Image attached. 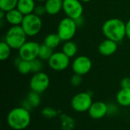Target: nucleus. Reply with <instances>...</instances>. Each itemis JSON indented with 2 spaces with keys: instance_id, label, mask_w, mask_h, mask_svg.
<instances>
[{
  "instance_id": "nucleus-1",
  "label": "nucleus",
  "mask_w": 130,
  "mask_h": 130,
  "mask_svg": "<svg viewBox=\"0 0 130 130\" xmlns=\"http://www.w3.org/2000/svg\"><path fill=\"white\" fill-rule=\"evenodd\" d=\"M102 32L107 39L121 42L126 37V23L117 18H110L103 24Z\"/></svg>"
},
{
  "instance_id": "nucleus-2",
  "label": "nucleus",
  "mask_w": 130,
  "mask_h": 130,
  "mask_svg": "<svg viewBox=\"0 0 130 130\" xmlns=\"http://www.w3.org/2000/svg\"><path fill=\"white\" fill-rule=\"evenodd\" d=\"M31 121L30 110L18 107L11 110L7 116V123L14 130H23L29 126Z\"/></svg>"
},
{
  "instance_id": "nucleus-3",
  "label": "nucleus",
  "mask_w": 130,
  "mask_h": 130,
  "mask_svg": "<svg viewBox=\"0 0 130 130\" xmlns=\"http://www.w3.org/2000/svg\"><path fill=\"white\" fill-rule=\"evenodd\" d=\"M27 34L21 25L11 26L5 36V41L12 50H19L21 46L27 42Z\"/></svg>"
},
{
  "instance_id": "nucleus-4",
  "label": "nucleus",
  "mask_w": 130,
  "mask_h": 130,
  "mask_svg": "<svg viewBox=\"0 0 130 130\" xmlns=\"http://www.w3.org/2000/svg\"><path fill=\"white\" fill-rule=\"evenodd\" d=\"M21 26L27 37H34L40 32L43 27V21L41 17L31 13L24 15Z\"/></svg>"
},
{
  "instance_id": "nucleus-5",
  "label": "nucleus",
  "mask_w": 130,
  "mask_h": 130,
  "mask_svg": "<svg viewBox=\"0 0 130 130\" xmlns=\"http://www.w3.org/2000/svg\"><path fill=\"white\" fill-rule=\"evenodd\" d=\"M78 27L77 26L75 20L65 17L58 24L57 34L63 42L72 40L76 34Z\"/></svg>"
},
{
  "instance_id": "nucleus-6",
  "label": "nucleus",
  "mask_w": 130,
  "mask_h": 130,
  "mask_svg": "<svg viewBox=\"0 0 130 130\" xmlns=\"http://www.w3.org/2000/svg\"><path fill=\"white\" fill-rule=\"evenodd\" d=\"M92 104V94L89 92H79L74 95L71 101L72 108L78 113L88 111Z\"/></svg>"
},
{
  "instance_id": "nucleus-7",
  "label": "nucleus",
  "mask_w": 130,
  "mask_h": 130,
  "mask_svg": "<svg viewBox=\"0 0 130 130\" xmlns=\"http://www.w3.org/2000/svg\"><path fill=\"white\" fill-rule=\"evenodd\" d=\"M50 83V79L49 75L43 72H40L34 73L31 77L29 82V86L31 91L41 94L49 88Z\"/></svg>"
},
{
  "instance_id": "nucleus-8",
  "label": "nucleus",
  "mask_w": 130,
  "mask_h": 130,
  "mask_svg": "<svg viewBox=\"0 0 130 130\" xmlns=\"http://www.w3.org/2000/svg\"><path fill=\"white\" fill-rule=\"evenodd\" d=\"M40 47V44L36 41H27L18 50V56L23 60L32 61L38 58Z\"/></svg>"
},
{
  "instance_id": "nucleus-9",
  "label": "nucleus",
  "mask_w": 130,
  "mask_h": 130,
  "mask_svg": "<svg viewBox=\"0 0 130 130\" xmlns=\"http://www.w3.org/2000/svg\"><path fill=\"white\" fill-rule=\"evenodd\" d=\"M62 11L66 17L75 20L83 15L82 2L80 0H63Z\"/></svg>"
},
{
  "instance_id": "nucleus-10",
  "label": "nucleus",
  "mask_w": 130,
  "mask_h": 130,
  "mask_svg": "<svg viewBox=\"0 0 130 130\" xmlns=\"http://www.w3.org/2000/svg\"><path fill=\"white\" fill-rule=\"evenodd\" d=\"M70 64V58L63 52H54L48 60V65L51 69L56 72L66 70Z\"/></svg>"
},
{
  "instance_id": "nucleus-11",
  "label": "nucleus",
  "mask_w": 130,
  "mask_h": 130,
  "mask_svg": "<svg viewBox=\"0 0 130 130\" xmlns=\"http://www.w3.org/2000/svg\"><path fill=\"white\" fill-rule=\"evenodd\" d=\"M92 68L91 59L86 56L81 55L75 58L72 63V69L75 74L85 75L88 74Z\"/></svg>"
},
{
  "instance_id": "nucleus-12",
  "label": "nucleus",
  "mask_w": 130,
  "mask_h": 130,
  "mask_svg": "<svg viewBox=\"0 0 130 130\" xmlns=\"http://www.w3.org/2000/svg\"><path fill=\"white\" fill-rule=\"evenodd\" d=\"M89 116L94 120H100L107 115V104L103 101L93 102L88 110Z\"/></svg>"
},
{
  "instance_id": "nucleus-13",
  "label": "nucleus",
  "mask_w": 130,
  "mask_h": 130,
  "mask_svg": "<svg viewBox=\"0 0 130 130\" xmlns=\"http://www.w3.org/2000/svg\"><path fill=\"white\" fill-rule=\"evenodd\" d=\"M118 43L107 39L103 40L98 46V51L104 56H110L116 53L118 49Z\"/></svg>"
},
{
  "instance_id": "nucleus-14",
  "label": "nucleus",
  "mask_w": 130,
  "mask_h": 130,
  "mask_svg": "<svg viewBox=\"0 0 130 130\" xmlns=\"http://www.w3.org/2000/svg\"><path fill=\"white\" fill-rule=\"evenodd\" d=\"M24 17V15L16 8L5 12V20L11 26H18L21 24Z\"/></svg>"
},
{
  "instance_id": "nucleus-15",
  "label": "nucleus",
  "mask_w": 130,
  "mask_h": 130,
  "mask_svg": "<svg viewBox=\"0 0 130 130\" xmlns=\"http://www.w3.org/2000/svg\"><path fill=\"white\" fill-rule=\"evenodd\" d=\"M63 0H46L44 3L46 14L50 15L58 14L62 11Z\"/></svg>"
},
{
  "instance_id": "nucleus-16",
  "label": "nucleus",
  "mask_w": 130,
  "mask_h": 130,
  "mask_svg": "<svg viewBox=\"0 0 130 130\" xmlns=\"http://www.w3.org/2000/svg\"><path fill=\"white\" fill-rule=\"evenodd\" d=\"M35 0H18L17 8L24 14L27 15L34 13L36 7Z\"/></svg>"
},
{
  "instance_id": "nucleus-17",
  "label": "nucleus",
  "mask_w": 130,
  "mask_h": 130,
  "mask_svg": "<svg viewBox=\"0 0 130 130\" xmlns=\"http://www.w3.org/2000/svg\"><path fill=\"white\" fill-rule=\"evenodd\" d=\"M116 101L120 106H130V88H121L116 95Z\"/></svg>"
},
{
  "instance_id": "nucleus-18",
  "label": "nucleus",
  "mask_w": 130,
  "mask_h": 130,
  "mask_svg": "<svg viewBox=\"0 0 130 130\" xmlns=\"http://www.w3.org/2000/svg\"><path fill=\"white\" fill-rule=\"evenodd\" d=\"M62 52L71 59L76 56L78 53V46L76 43L72 40L66 41L62 46Z\"/></svg>"
},
{
  "instance_id": "nucleus-19",
  "label": "nucleus",
  "mask_w": 130,
  "mask_h": 130,
  "mask_svg": "<svg viewBox=\"0 0 130 130\" xmlns=\"http://www.w3.org/2000/svg\"><path fill=\"white\" fill-rule=\"evenodd\" d=\"M61 42H62V40L59 37V36L58 35V34L53 33V34H50L46 36L43 43L52 49H55L59 46Z\"/></svg>"
},
{
  "instance_id": "nucleus-20",
  "label": "nucleus",
  "mask_w": 130,
  "mask_h": 130,
  "mask_svg": "<svg viewBox=\"0 0 130 130\" xmlns=\"http://www.w3.org/2000/svg\"><path fill=\"white\" fill-rule=\"evenodd\" d=\"M61 120V129L62 130H72L75 128V121L72 117L62 113L60 115Z\"/></svg>"
},
{
  "instance_id": "nucleus-21",
  "label": "nucleus",
  "mask_w": 130,
  "mask_h": 130,
  "mask_svg": "<svg viewBox=\"0 0 130 130\" xmlns=\"http://www.w3.org/2000/svg\"><path fill=\"white\" fill-rule=\"evenodd\" d=\"M27 101L29 102L32 108H37L40 106V102H41V98L40 95L39 93L30 91L27 96Z\"/></svg>"
},
{
  "instance_id": "nucleus-22",
  "label": "nucleus",
  "mask_w": 130,
  "mask_h": 130,
  "mask_svg": "<svg viewBox=\"0 0 130 130\" xmlns=\"http://www.w3.org/2000/svg\"><path fill=\"white\" fill-rule=\"evenodd\" d=\"M53 49L49 47L48 46L45 45L44 43L40 44V51H39V56L38 58L41 60H49V59L52 56L53 54Z\"/></svg>"
},
{
  "instance_id": "nucleus-23",
  "label": "nucleus",
  "mask_w": 130,
  "mask_h": 130,
  "mask_svg": "<svg viewBox=\"0 0 130 130\" xmlns=\"http://www.w3.org/2000/svg\"><path fill=\"white\" fill-rule=\"evenodd\" d=\"M18 71L22 75H27L31 72V65L30 61L21 59L16 65Z\"/></svg>"
},
{
  "instance_id": "nucleus-24",
  "label": "nucleus",
  "mask_w": 130,
  "mask_h": 130,
  "mask_svg": "<svg viewBox=\"0 0 130 130\" xmlns=\"http://www.w3.org/2000/svg\"><path fill=\"white\" fill-rule=\"evenodd\" d=\"M11 46L4 40L0 43V59L2 61H5L8 59L11 53Z\"/></svg>"
},
{
  "instance_id": "nucleus-25",
  "label": "nucleus",
  "mask_w": 130,
  "mask_h": 130,
  "mask_svg": "<svg viewBox=\"0 0 130 130\" xmlns=\"http://www.w3.org/2000/svg\"><path fill=\"white\" fill-rule=\"evenodd\" d=\"M18 0H0V10L5 12L17 8Z\"/></svg>"
},
{
  "instance_id": "nucleus-26",
  "label": "nucleus",
  "mask_w": 130,
  "mask_h": 130,
  "mask_svg": "<svg viewBox=\"0 0 130 130\" xmlns=\"http://www.w3.org/2000/svg\"><path fill=\"white\" fill-rule=\"evenodd\" d=\"M41 114L46 119L52 120V119H53V118H55V117H56L58 116L59 112L56 110H55L54 108H53V107H46L42 110Z\"/></svg>"
},
{
  "instance_id": "nucleus-27",
  "label": "nucleus",
  "mask_w": 130,
  "mask_h": 130,
  "mask_svg": "<svg viewBox=\"0 0 130 130\" xmlns=\"http://www.w3.org/2000/svg\"><path fill=\"white\" fill-rule=\"evenodd\" d=\"M30 65H31V72L37 73V72H42L43 65L42 60L40 59L37 58L32 61H30Z\"/></svg>"
},
{
  "instance_id": "nucleus-28",
  "label": "nucleus",
  "mask_w": 130,
  "mask_h": 130,
  "mask_svg": "<svg viewBox=\"0 0 130 130\" xmlns=\"http://www.w3.org/2000/svg\"><path fill=\"white\" fill-rule=\"evenodd\" d=\"M82 82V76L78 74H74L73 75H72L71 78H70V83L72 86L74 87H77L79 86Z\"/></svg>"
},
{
  "instance_id": "nucleus-29",
  "label": "nucleus",
  "mask_w": 130,
  "mask_h": 130,
  "mask_svg": "<svg viewBox=\"0 0 130 130\" xmlns=\"http://www.w3.org/2000/svg\"><path fill=\"white\" fill-rule=\"evenodd\" d=\"M34 13L40 17L44 15L45 14H46V8L44 5H36Z\"/></svg>"
},
{
  "instance_id": "nucleus-30",
  "label": "nucleus",
  "mask_w": 130,
  "mask_h": 130,
  "mask_svg": "<svg viewBox=\"0 0 130 130\" xmlns=\"http://www.w3.org/2000/svg\"><path fill=\"white\" fill-rule=\"evenodd\" d=\"M118 110H119L118 107L113 103H110L107 104V114L114 115L118 113Z\"/></svg>"
},
{
  "instance_id": "nucleus-31",
  "label": "nucleus",
  "mask_w": 130,
  "mask_h": 130,
  "mask_svg": "<svg viewBox=\"0 0 130 130\" xmlns=\"http://www.w3.org/2000/svg\"><path fill=\"white\" fill-rule=\"evenodd\" d=\"M121 88H130V78H123L120 82Z\"/></svg>"
},
{
  "instance_id": "nucleus-32",
  "label": "nucleus",
  "mask_w": 130,
  "mask_h": 130,
  "mask_svg": "<svg viewBox=\"0 0 130 130\" xmlns=\"http://www.w3.org/2000/svg\"><path fill=\"white\" fill-rule=\"evenodd\" d=\"M21 107H24V108H25V109L28 110H30L31 109H33V108L31 107L30 104H29V102L27 101V99H26V100H24V101H23L21 102Z\"/></svg>"
},
{
  "instance_id": "nucleus-33",
  "label": "nucleus",
  "mask_w": 130,
  "mask_h": 130,
  "mask_svg": "<svg viewBox=\"0 0 130 130\" xmlns=\"http://www.w3.org/2000/svg\"><path fill=\"white\" fill-rule=\"evenodd\" d=\"M126 37L130 40V19L126 23Z\"/></svg>"
},
{
  "instance_id": "nucleus-34",
  "label": "nucleus",
  "mask_w": 130,
  "mask_h": 130,
  "mask_svg": "<svg viewBox=\"0 0 130 130\" xmlns=\"http://www.w3.org/2000/svg\"><path fill=\"white\" fill-rule=\"evenodd\" d=\"M75 23H76V24H77L78 27H81V26L83 25V24H84V22H85V20H84L83 16H82V17H80V18L75 19Z\"/></svg>"
},
{
  "instance_id": "nucleus-35",
  "label": "nucleus",
  "mask_w": 130,
  "mask_h": 130,
  "mask_svg": "<svg viewBox=\"0 0 130 130\" xmlns=\"http://www.w3.org/2000/svg\"><path fill=\"white\" fill-rule=\"evenodd\" d=\"M82 2H85V3H88V2H90L91 0H80Z\"/></svg>"
},
{
  "instance_id": "nucleus-36",
  "label": "nucleus",
  "mask_w": 130,
  "mask_h": 130,
  "mask_svg": "<svg viewBox=\"0 0 130 130\" xmlns=\"http://www.w3.org/2000/svg\"><path fill=\"white\" fill-rule=\"evenodd\" d=\"M36 2H45L46 0H35Z\"/></svg>"
}]
</instances>
